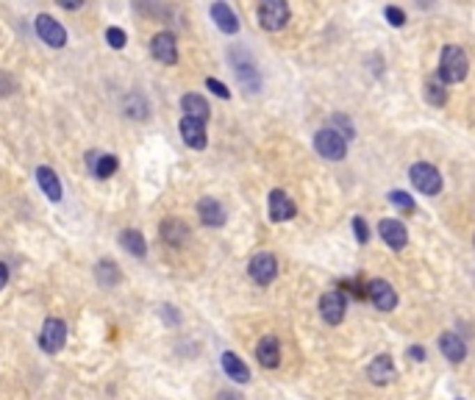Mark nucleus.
<instances>
[{
	"label": "nucleus",
	"mask_w": 475,
	"mask_h": 400,
	"mask_svg": "<svg viewBox=\"0 0 475 400\" xmlns=\"http://www.w3.org/2000/svg\"><path fill=\"white\" fill-rule=\"evenodd\" d=\"M467 70H470L467 53L459 45H445L442 47V59H439V75L448 84H459V81L467 78Z\"/></svg>",
	"instance_id": "1"
},
{
	"label": "nucleus",
	"mask_w": 475,
	"mask_h": 400,
	"mask_svg": "<svg viewBox=\"0 0 475 400\" xmlns=\"http://www.w3.org/2000/svg\"><path fill=\"white\" fill-rule=\"evenodd\" d=\"M314 148H317V153H320L322 159H328V162H342V159H345V153H348V142H345V137H342L339 131H334V128H322V131H317V137H314Z\"/></svg>",
	"instance_id": "2"
},
{
	"label": "nucleus",
	"mask_w": 475,
	"mask_h": 400,
	"mask_svg": "<svg viewBox=\"0 0 475 400\" xmlns=\"http://www.w3.org/2000/svg\"><path fill=\"white\" fill-rule=\"evenodd\" d=\"M409 178H412V184H414L423 195H439V192H442V176H439V170H437L434 164H426V162L414 164V167L409 170Z\"/></svg>",
	"instance_id": "3"
},
{
	"label": "nucleus",
	"mask_w": 475,
	"mask_h": 400,
	"mask_svg": "<svg viewBox=\"0 0 475 400\" xmlns=\"http://www.w3.org/2000/svg\"><path fill=\"white\" fill-rule=\"evenodd\" d=\"M258 22L264 31H281L289 22V6L283 0H264L258 6Z\"/></svg>",
	"instance_id": "4"
},
{
	"label": "nucleus",
	"mask_w": 475,
	"mask_h": 400,
	"mask_svg": "<svg viewBox=\"0 0 475 400\" xmlns=\"http://www.w3.org/2000/svg\"><path fill=\"white\" fill-rule=\"evenodd\" d=\"M247 272H250V278H253L256 284L267 286V284H272L275 275H278V259H275L272 253H256V256L250 259V264H247Z\"/></svg>",
	"instance_id": "5"
},
{
	"label": "nucleus",
	"mask_w": 475,
	"mask_h": 400,
	"mask_svg": "<svg viewBox=\"0 0 475 400\" xmlns=\"http://www.w3.org/2000/svg\"><path fill=\"white\" fill-rule=\"evenodd\" d=\"M345 311H348V298L336 289L325 292L320 298V317L328 323V325H339L345 320Z\"/></svg>",
	"instance_id": "6"
},
{
	"label": "nucleus",
	"mask_w": 475,
	"mask_h": 400,
	"mask_svg": "<svg viewBox=\"0 0 475 400\" xmlns=\"http://www.w3.org/2000/svg\"><path fill=\"white\" fill-rule=\"evenodd\" d=\"M367 295H370V300L375 303L378 311H392V309L398 306V292H395V286H392L389 281H384V278H373V281L367 284Z\"/></svg>",
	"instance_id": "7"
},
{
	"label": "nucleus",
	"mask_w": 475,
	"mask_h": 400,
	"mask_svg": "<svg viewBox=\"0 0 475 400\" xmlns=\"http://www.w3.org/2000/svg\"><path fill=\"white\" fill-rule=\"evenodd\" d=\"M64 342H67V325H64L61 320H56V317L45 320L42 334H39V345H42V351H47V353H59V351L64 348Z\"/></svg>",
	"instance_id": "8"
},
{
	"label": "nucleus",
	"mask_w": 475,
	"mask_h": 400,
	"mask_svg": "<svg viewBox=\"0 0 475 400\" xmlns=\"http://www.w3.org/2000/svg\"><path fill=\"white\" fill-rule=\"evenodd\" d=\"M36 36L45 45H50V47H64L67 45V31L61 28V22H56L47 14H39L36 17Z\"/></svg>",
	"instance_id": "9"
},
{
	"label": "nucleus",
	"mask_w": 475,
	"mask_h": 400,
	"mask_svg": "<svg viewBox=\"0 0 475 400\" xmlns=\"http://www.w3.org/2000/svg\"><path fill=\"white\" fill-rule=\"evenodd\" d=\"M378 233H381V239H384L392 250H403V247H406V242H409L406 225H403L400 220H395V217L381 220V222H378Z\"/></svg>",
	"instance_id": "10"
},
{
	"label": "nucleus",
	"mask_w": 475,
	"mask_h": 400,
	"mask_svg": "<svg viewBox=\"0 0 475 400\" xmlns=\"http://www.w3.org/2000/svg\"><path fill=\"white\" fill-rule=\"evenodd\" d=\"M150 53H153L159 61H164V64H176V61H178V42H176V36H173L170 31L156 33L153 42H150Z\"/></svg>",
	"instance_id": "11"
},
{
	"label": "nucleus",
	"mask_w": 475,
	"mask_h": 400,
	"mask_svg": "<svg viewBox=\"0 0 475 400\" xmlns=\"http://www.w3.org/2000/svg\"><path fill=\"white\" fill-rule=\"evenodd\" d=\"M295 214H297V206H295V200L289 198L283 190H272L270 192V220L272 222H286Z\"/></svg>",
	"instance_id": "12"
},
{
	"label": "nucleus",
	"mask_w": 475,
	"mask_h": 400,
	"mask_svg": "<svg viewBox=\"0 0 475 400\" xmlns=\"http://www.w3.org/2000/svg\"><path fill=\"white\" fill-rule=\"evenodd\" d=\"M367 378H370L375 387H387V384L395 378V362H392V356H387V353L375 356V359L370 362V367H367Z\"/></svg>",
	"instance_id": "13"
},
{
	"label": "nucleus",
	"mask_w": 475,
	"mask_h": 400,
	"mask_svg": "<svg viewBox=\"0 0 475 400\" xmlns=\"http://www.w3.org/2000/svg\"><path fill=\"white\" fill-rule=\"evenodd\" d=\"M256 359H258V364L267 367V370H275V367L281 364V345H278V339H275L272 334L261 337V342L256 345Z\"/></svg>",
	"instance_id": "14"
},
{
	"label": "nucleus",
	"mask_w": 475,
	"mask_h": 400,
	"mask_svg": "<svg viewBox=\"0 0 475 400\" xmlns=\"http://www.w3.org/2000/svg\"><path fill=\"white\" fill-rule=\"evenodd\" d=\"M162 239L170 245V247H184L189 242V228L184 220H176V217H167L162 222Z\"/></svg>",
	"instance_id": "15"
},
{
	"label": "nucleus",
	"mask_w": 475,
	"mask_h": 400,
	"mask_svg": "<svg viewBox=\"0 0 475 400\" xmlns=\"http://www.w3.org/2000/svg\"><path fill=\"white\" fill-rule=\"evenodd\" d=\"M181 137H184V142H187L192 151H203L206 142H209V137H206V123H198V120L184 117V120H181Z\"/></svg>",
	"instance_id": "16"
},
{
	"label": "nucleus",
	"mask_w": 475,
	"mask_h": 400,
	"mask_svg": "<svg viewBox=\"0 0 475 400\" xmlns=\"http://www.w3.org/2000/svg\"><path fill=\"white\" fill-rule=\"evenodd\" d=\"M86 164H89V170H92V176L98 178V181H106V178H111V173L117 170V156H111V153H89L86 156Z\"/></svg>",
	"instance_id": "17"
},
{
	"label": "nucleus",
	"mask_w": 475,
	"mask_h": 400,
	"mask_svg": "<svg viewBox=\"0 0 475 400\" xmlns=\"http://www.w3.org/2000/svg\"><path fill=\"white\" fill-rule=\"evenodd\" d=\"M439 351H442V356L448 359V362H465V356H467V345H465V339L462 337H456V334H442L439 337Z\"/></svg>",
	"instance_id": "18"
},
{
	"label": "nucleus",
	"mask_w": 475,
	"mask_h": 400,
	"mask_svg": "<svg viewBox=\"0 0 475 400\" xmlns=\"http://www.w3.org/2000/svg\"><path fill=\"white\" fill-rule=\"evenodd\" d=\"M198 217H201V222L209 225V228H220V225L226 222V211H223V206H220L215 198H203L198 203Z\"/></svg>",
	"instance_id": "19"
},
{
	"label": "nucleus",
	"mask_w": 475,
	"mask_h": 400,
	"mask_svg": "<svg viewBox=\"0 0 475 400\" xmlns=\"http://www.w3.org/2000/svg\"><path fill=\"white\" fill-rule=\"evenodd\" d=\"M181 109H184V114H187L189 120H198V123H206V120H209V114H212L209 103H206L201 95H195V92L184 95V100H181Z\"/></svg>",
	"instance_id": "20"
},
{
	"label": "nucleus",
	"mask_w": 475,
	"mask_h": 400,
	"mask_svg": "<svg viewBox=\"0 0 475 400\" xmlns=\"http://www.w3.org/2000/svg\"><path fill=\"white\" fill-rule=\"evenodd\" d=\"M36 181H39V190L45 192V198L53 200V203L61 200V181H59V176L50 167H39L36 170Z\"/></svg>",
	"instance_id": "21"
},
{
	"label": "nucleus",
	"mask_w": 475,
	"mask_h": 400,
	"mask_svg": "<svg viewBox=\"0 0 475 400\" xmlns=\"http://www.w3.org/2000/svg\"><path fill=\"white\" fill-rule=\"evenodd\" d=\"M220 362H223V370H226V376H228V378H234L237 384H247V381H250V370H247V364L239 359L237 353L226 351Z\"/></svg>",
	"instance_id": "22"
},
{
	"label": "nucleus",
	"mask_w": 475,
	"mask_h": 400,
	"mask_svg": "<svg viewBox=\"0 0 475 400\" xmlns=\"http://www.w3.org/2000/svg\"><path fill=\"white\" fill-rule=\"evenodd\" d=\"M212 17H215V22H217L220 31H226V33H237L239 31V20L237 14L231 11L228 3H215L212 6Z\"/></svg>",
	"instance_id": "23"
},
{
	"label": "nucleus",
	"mask_w": 475,
	"mask_h": 400,
	"mask_svg": "<svg viewBox=\"0 0 475 400\" xmlns=\"http://www.w3.org/2000/svg\"><path fill=\"white\" fill-rule=\"evenodd\" d=\"M231 59H234V70H237L239 81L244 84V89H247V92H256V89H258V72H256L253 61H247V59L239 61L237 53H231Z\"/></svg>",
	"instance_id": "24"
},
{
	"label": "nucleus",
	"mask_w": 475,
	"mask_h": 400,
	"mask_svg": "<svg viewBox=\"0 0 475 400\" xmlns=\"http://www.w3.org/2000/svg\"><path fill=\"white\" fill-rule=\"evenodd\" d=\"M120 245L131 253V256H137V259H142L145 253H148V245H145V236L139 233V231H134V228H125L123 233H120Z\"/></svg>",
	"instance_id": "25"
},
{
	"label": "nucleus",
	"mask_w": 475,
	"mask_h": 400,
	"mask_svg": "<svg viewBox=\"0 0 475 400\" xmlns=\"http://www.w3.org/2000/svg\"><path fill=\"white\" fill-rule=\"evenodd\" d=\"M120 267L114 264V261H109V259H103L100 264H98V281H100V286H114V284H120Z\"/></svg>",
	"instance_id": "26"
},
{
	"label": "nucleus",
	"mask_w": 475,
	"mask_h": 400,
	"mask_svg": "<svg viewBox=\"0 0 475 400\" xmlns=\"http://www.w3.org/2000/svg\"><path fill=\"white\" fill-rule=\"evenodd\" d=\"M426 98L431 106H445L448 103V92H445V84L437 81V78H428L426 81Z\"/></svg>",
	"instance_id": "27"
},
{
	"label": "nucleus",
	"mask_w": 475,
	"mask_h": 400,
	"mask_svg": "<svg viewBox=\"0 0 475 400\" xmlns=\"http://www.w3.org/2000/svg\"><path fill=\"white\" fill-rule=\"evenodd\" d=\"M389 203H392L395 208H400V211H414V200H412V195H406V192H400V190L389 192Z\"/></svg>",
	"instance_id": "28"
},
{
	"label": "nucleus",
	"mask_w": 475,
	"mask_h": 400,
	"mask_svg": "<svg viewBox=\"0 0 475 400\" xmlns=\"http://www.w3.org/2000/svg\"><path fill=\"white\" fill-rule=\"evenodd\" d=\"M106 42H109L114 50H123L125 42H128V36H125V31H120V28H109V31H106Z\"/></svg>",
	"instance_id": "29"
},
{
	"label": "nucleus",
	"mask_w": 475,
	"mask_h": 400,
	"mask_svg": "<svg viewBox=\"0 0 475 400\" xmlns=\"http://www.w3.org/2000/svg\"><path fill=\"white\" fill-rule=\"evenodd\" d=\"M384 14H387V20H389L395 28H403V25H406V11H403V8H398V6H387V11H384Z\"/></svg>",
	"instance_id": "30"
},
{
	"label": "nucleus",
	"mask_w": 475,
	"mask_h": 400,
	"mask_svg": "<svg viewBox=\"0 0 475 400\" xmlns=\"http://www.w3.org/2000/svg\"><path fill=\"white\" fill-rule=\"evenodd\" d=\"M353 231H356L359 245H367V242H370V228H367V222H364L361 217H353Z\"/></svg>",
	"instance_id": "31"
},
{
	"label": "nucleus",
	"mask_w": 475,
	"mask_h": 400,
	"mask_svg": "<svg viewBox=\"0 0 475 400\" xmlns=\"http://www.w3.org/2000/svg\"><path fill=\"white\" fill-rule=\"evenodd\" d=\"M206 86H209V89H212L217 98H223V100H228V98H231V92L226 89V84H220L217 78H206Z\"/></svg>",
	"instance_id": "32"
},
{
	"label": "nucleus",
	"mask_w": 475,
	"mask_h": 400,
	"mask_svg": "<svg viewBox=\"0 0 475 400\" xmlns=\"http://www.w3.org/2000/svg\"><path fill=\"white\" fill-rule=\"evenodd\" d=\"M409 356H412L414 362H423V359H426V351H423L420 345H414V348H409Z\"/></svg>",
	"instance_id": "33"
},
{
	"label": "nucleus",
	"mask_w": 475,
	"mask_h": 400,
	"mask_svg": "<svg viewBox=\"0 0 475 400\" xmlns=\"http://www.w3.org/2000/svg\"><path fill=\"white\" fill-rule=\"evenodd\" d=\"M8 284V270H6V264H0V289Z\"/></svg>",
	"instance_id": "34"
},
{
	"label": "nucleus",
	"mask_w": 475,
	"mask_h": 400,
	"mask_svg": "<svg viewBox=\"0 0 475 400\" xmlns=\"http://www.w3.org/2000/svg\"><path fill=\"white\" fill-rule=\"evenodd\" d=\"M220 400H242V398H239V395H234V392H223V395H220Z\"/></svg>",
	"instance_id": "35"
}]
</instances>
